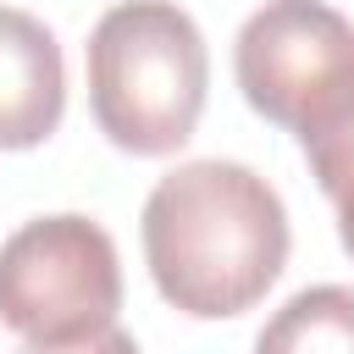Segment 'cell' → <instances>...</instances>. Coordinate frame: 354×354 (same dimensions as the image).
<instances>
[{"label": "cell", "mask_w": 354, "mask_h": 354, "mask_svg": "<svg viewBox=\"0 0 354 354\" xmlns=\"http://www.w3.org/2000/svg\"><path fill=\"white\" fill-rule=\"evenodd\" d=\"M22 354H138V343H133V332L111 326V332L77 337V343H28Z\"/></svg>", "instance_id": "cell-8"}, {"label": "cell", "mask_w": 354, "mask_h": 354, "mask_svg": "<svg viewBox=\"0 0 354 354\" xmlns=\"http://www.w3.org/2000/svg\"><path fill=\"white\" fill-rule=\"evenodd\" d=\"M210 88L199 22L171 0H122L88 33V111L127 155H171L194 138Z\"/></svg>", "instance_id": "cell-2"}, {"label": "cell", "mask_w": 354, "mask_h": 354, "mask_svg": "<svg viewBox=\"0 0 354 354\" xmlns=\"http://www.w3.org/2000/svg\"><path fill=\"white\" fill-rule=\"evenodd\" d=\"M304 160H310V177L321 183V194L332 199L337 210V238L343 249L354 254V72L337 77L293 127Z\"/></svg>", "instance_id": "cell-6"}, {"label": "cell", "mask_w": 354, "mask_h": 354, "mask_svg": "<svg viewBox=\"0 0 354 354\" xmlns=\"http://www.w3.org/2000/svg\"><path fill=\"white\" fill-rule=\"evenodd\" d=\"M348 72H354V22L326 0H266L232 39V77L249 111L288 133Z\"/></svg>", "instance_id": "cell-4"}, {"label": "cell", "mask_w": 354, "mask_h": 354, "mask_svg": "<svg viewBox=\"0 0 354 354\" xmlns=\"http://www.w3.org/2000/svg\"><path fill=\"white\" fill-rule=\"evenodd\" d=\"M66 116V61L55 33L17 6H0V149L44 144Z\"/></svg>", "instance_id": "cell-5"}, {"label": "cell", "mask_w": 354, "mask_h": 354, "mask_svg": "<svg viewBox=\"0 0 354 354\" xmlns=\"http://www.w3.org/2000/svg\"><path fill=\"white\" fill-rule=\"evenodd\" d=\"M254 354H354V288H299L254 337Z\"/></svg>", "instance_id": "cell-7"}, {"label": "cell", "mask_w": 354, "mask_h": 354, "mask_svg": "<svg viewBox=\"0 0 354 354\" xmlns=\"http://www.w3.org/2000/svg\"><path fill=\"white\" fill-rule=\"evenodd\" d=\"M144 266L160 299L188 321H232L266 299L288 266L282 194L243 160H183L138 216Z\"/></svg>", "instance_id": "cell-1"}, {"label": "cell", "mask_w": 354, "mask_h": 354, "mask_svg": "<svg viewBox=\"0 0 354 354\" xmlns=\"http://www.w3.org/2000/svg\"><path fill=\"white\" fill-rule=\"evenodd\" d=\"M122 310V260L100 221L33 216L0 243V326L28 343H77L111 332Z\"/></svg>", "instance_id": "cell-3"}]
</instances>
